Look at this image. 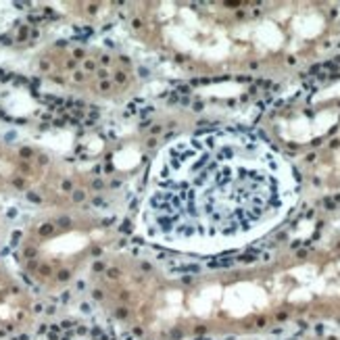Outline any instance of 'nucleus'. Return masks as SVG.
Returning a JSON list of instances; mask_svg holds the SVG:
<instances>
[{
  "label": "nucleus",
  "mask_w": 340,
  "mask_h": 340,
  "mask_svg": "<svg viewBox=\"0 0 340 340\" xmlns=\"http://www.w3.org/2000/svg\"><path fill=\"white\" fill-rule=\"evenodd\" d=\"M290 167L253 134L202 132L152 159L140 232L179 250H215L271 227L292 202Z\"/></svg>",
  "instance_id": "obj_1"
}]
</instances>
